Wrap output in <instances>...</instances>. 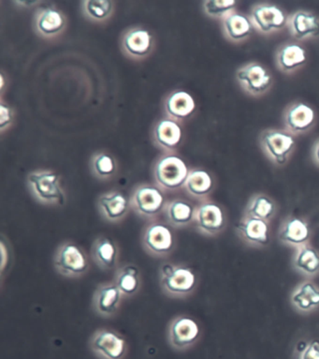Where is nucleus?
<instances>
[{
  "label": "nucleus",
  "mask_w": 319,
  "mask_h": 359,
  "mask_svg": "<svg viewBox=\"0 0 319 359\" xmlns=\"http://www.w3.org/2000/svg\"><path fill=\"white\" fill-rule=\"evenodd\" d=\"M239 233L248 243L263 246L269 242V226L262 219L246 217L238 225Z\"/></svg>",
  "instance_id": "a211bd4d"
},
{
  "label": "nucleus",
  "mask_w": 319,
  "mask_h": 359,
  "mask_svg": "<svg viewBox=\"0 0 319 359\" xmlns=\"http://www.w3.org/2000/svg\"><path fill=\"white\" fill-rule=\"evenodd\" d=\"M185 188L194 197L206 196L213 189L212 177L204 170H193L188 175Z\"/></svg>",
  "instance_id": "c756f323"
},
{
  "label": "nucleus",
  "mask_w": 319,
  "mask_h": 359,
  "mask_svg": "<svg viewBox=\"0 0 319 359\" xmlns=\"http://www.w3.org/2000/svg\"><path fill=\"white\" fill-rule=\"evenodd\" d=\"M115 283L124 297L134 296L141 285L140 271L135 264H125L116 271Z\"/></svg>",
  "instance_id": "6ab92c4d"
},
{
  "label": "nucleus",
  "mask_w": 319,
  "mask_h": 359,
  "mask_svg": "<svg viewBox=\"0 0 319 359\" xmlns=\"http://www.w3.org/2000/svg\"><path fill=\"white\" fill-rule=\"evenodd\" d=\"M309 226L304 219L290 218L284 222L279 232V239L290 246L302 247L310 238Z\"/></svg>",
  "instance_id": "f3484780"
},
{
  "label": "nucleus",
  "mask_w": 319,
  "mask_h": 359,
  "mask_svg": "<svg viewBox=\"0 0 319 359\" xmlns=\"http://www.w3.org/2000/svg\"><path fill=\"white\" fill-rule=\"evenodd\" d=\"M10 121H12L10 110L4 104H1V130H3L5 128L9 126Z\"/></svg>",
  "instance_id": "c9c22d12"
},
{
  "label": "nucleus",
  "mask_w": 319,
  "mask_h": 359,
  "mask_svg": "<svg viewBox=\"0 0 319 359\" xmlns=\"http://www.w3.org/2000/svg\"><path fill=\"white\" fill-rule=\"evenodd\" d=\"M237 79L243 88L252 95H260L270 88V72L257 63L248 64L237 72Z\"/></svg>",
  "instance_id": "9b49d317"
},
{
  "label": "nucleus",
  "mask_w": 319,
  "mask_h": 359,
  "mask_svg": "<svg viewBox=\"0 0 319 359\" xmlns=\"http://www.w3.org/2000/svg\"><path fill=\"white\" fill-rule=\"evenodd\" d=\"M234 0H207L204 2L205 13L212 18H224L234 8Z\"/></svg>",
  "instance_id": "72a5a7b5"
},
{
  "label": "nucleus",
  "mask_w": 319,
  "mask_h": 359,
  "mask_svg": "<svg viewBox=\"0 0 319 359\" xmlns=\"http://www.w3.org/2000/svg\"><path fill=\"white\" fill-rule=\"evenodd\" d=\"M166 200L160 189L151 185H141L136 189L132 205L136 213L143 218L153 219L164 210Z\"/></svg>",
  "instance_id": "6e6552de"
},
{
  "label": "nucleus",
  "mask_w": 319,
  "mask_h": 359,
  "mask_svg": "<svg viewBox=\"0 0 319 359\" xmlns=\"http://www.w3.org/2000/svg\"><path fill=\"white\" fill-rule=\"evenodd\" d=\"M307 60L306 51L297 43H288L277 53V64L282 71L290 72L304 65Z\"/></svg>",
  "instance_id": "5701e85b"
},
{
  "label": "nucleus",
  "mask_w": 319,
  "mask_h": 359,
  "mask_svg": "<svg viewBox=\"0 0 319 359\" xmlns=\"http://www.w3.org/2000/svg\"><path fill=\"white\" fill-rule=\"evenodd\" d=\"M251 19L252 24L263 33L281 29L288 23L285 13L274 5H257L252 12Z\"/></svg>",
  "instance_id": "ddd939ff"
},
{
  "label": "nucleus",
  "mask_w": 319,
  "mask_h": 359,
  "mask_svg": "<svg viewBox=\"0 0 319 359\" xmlns=\"http://www.w3.org/2000/svg\"><path fill=\"white\" fill-rule=\"evenodd\" d=\"M91 257L101 271H111L118 266L120 250L113 239L99 236L93 242Z\"/></svg>",
  "instance_id": "f8f14e48"
},
{
  "label": "nucleus",
  "mask_w": 319,
  "mask_h": 359,
  "mask_svg": "<svg viewBox=\"0 0 319 359\" xmlns=\"http://www.w3.org/2000/svg\"><path fill=\"white\" fill-rule=\"evenodd\" d=\"M274 211H276L274 203L269 197L259 194L249 203L246 214L252 218L268 222L273 218Z\"/></svg>",
  "instance_id": "7c9ffc66"
},
{
  "label": "nucleus",
  "mask_w": 319,
  "mask_h": 359,
  "mask_svg": "<svg viewBox=\"0 0 319 359\" xmlns=\"http://www.w3.org/2000/svg\"><path fill=\"white\" fill-rule=\"evenodd\" d=\"M155 137L158 144L164 149H171L181 142L182 130L176 122L164 119L155 127Z\"/></svg>",
  "instance_id": "bb28decb"
},
{
  "label": "nucleus",
  "mask_w": 319,
  "mask_h": 359,
  "mask_svg": "<svg viewBox=\"0 0 319 359\" xmlns=\"http://www.w3.org/2000/svg\"><path fill=\"white\" fill-rule=\"evenodd\" d=\"M113 4L108 0H87L84 2V12L91 20H106L112 15Z\"/></svg>",
  "instance_id": "2f4dec72"
},
{
  "label": "nucleus",
  "mask_w": 319,
  "mask_h": 359,
  "mask_svg": "<svg viewBox=\"0 0 319 359\" xmlns=\"http://www.w3.org/2000/svg\"><path fill=\"white\" fill-rule=\"evenodd\" d=\"M292 34L299 40L319 35V19L313 13L298 12L290 19Z\"/></svg>",
  "instance_id": "b1692460"
},
{
  "label": "nucleus",
  "mask_w": 319,
  "mask_h": 359,
  "mask_svg": "<svg viewBox=\"0 0 319 359\" xmlns=\"http://www.w3.org/2000/svg\"><path fill=\"white\" fill-rule=\"evenodd\" d=\"M90 349L99 359H123L127 352L126 339L115 330L101 328L91 336Z\"/></svg>",
  "instance_id": "423d86ee"
},
{
  "label": "nucleus",
  "mask_w": 319,
  "mask_h": 359,
  "mask_svg": "<svg viewBox=\"0 0 319 359\" xmlns=\"http://www.w3.org/2000/svg\"><path fill=\"white\" fill-rule=\"evenodd\" d=\"M315 111L309 105L298 102L288 108L285 116V125L291 132H306L315 122Z\"/></svg>",
  "instance_id": "dca6fc26"
},
{
  "label": "nucleus",
  "mask_w": 319,
  "mask_h": 359,
  "mask_svg": "<svg viewBox=\"0 0 319 359\" xmlns=\"http://www.w3.org/2000/svg\"><path fill=\"white\" fill-rule=\"evenodd\" d=\"M98 208L104 219L110 222H121L129 210V202L123 194L111 191L99 198Z\"/></svg>",
  "instance_id": "2eb2a0df"
},
{
  "label": "nucleus",
  "mask_w": 319,
  "mask_h": 359,
  "mask_svg": "<svg viewBox=\"0 0 319 359\" xmlns=\"http://www.w3.org/2000/svg\"><path fill=\"white\" fill-rule=\"evenodd\" d=\"M291 302L297 310L309 313L319 307V289L313 283H302L294 290Z\"/></svg>",
  "instance_id": "aec40b11"
},
{
  "label": "nucleus",
  "mask_w": 319,
  "mask_h": 359,
  "mask_svg": "<svg viewBox=\"0 0 319 359\" xmlns=\"http://www.w3.org/2000/svg\"><path fill=\"white\" fill-rule=\"evenodd\" d=\"M294 266L302 273L313 276L319 272V253L312 247H299L294 257Z\"/></svg>",
  "instance_id": "c85d7f7f"
},
{
  "label": "nucleus",
  "mask_w": 319,
  "mask_h": 359,
  "mask_svg": "<svg viewBox=\"0 0 319 359\" xmlns=\"http://www.w3.org/2000/svg\"><path fill=\"white\" fill-rule=\"evenodd\" d=\"M54 266L57 273L66 278L84 276L90 269L87 253L71 241L64 242L55 250Z\"/></svg>",
  "instance_id": "f03ea898"
},
{
  "label": "nucleus",
  "mask_w": 319,
  "mask_h": 359,
  "mask_svg": "<svg viewBox=\"0 0 319 359\" xmlns=\"http://www.w3.org/2000/svg\"><path fill=\"white\" fill-rule=\"evenodd\" d=\"M27 184L35 198L43 204L62 205L66 203L60 178L55 172H30L27 177Z\"/></svg>",
  "instance_id": "7ed1b4c3"
},
{
  "label": "nucleus",
  "mask_w": 319,
  "mask_h": 359,
  "mask_svg": "<svg viewBox=\"0 0 319 359\" xmlns=\"http://www.w3.org/2000/svg\"><path fill=\"white\" fill-rule=\"evenodd\" d=\"M123 294L115 283H101L93 294V310L104 318L115 316L120 308Z\"/></svg>",
  "instance_id": "9d476101"
},
{
  "label": "nucleus",
  "mask_w": 319,
  "mask_h": 359,
  "mask_svg": "<svg viewBox=\"0 0 319 359\" xmlns=\"http://www.w3.org/2000/svg\"><path fill=\"white\" fill-rule=\"evenodd\" d=\"M262 146L266 154L277 164H284L293 151L295 140L290 133L267 130L262 136Z\"/></svg>",
  "instance_id": "1a4fd4ad"
},
{
  "label": "nucleus",
  "mask_w": 319,
  "mask_h": 359,
  "mask_svg": "<svg viewBox=\"0 0 319 359\" xmlns=\"http://www.w3.org/2000/svg\"><path fill=\"white\" fill-rule=\"evenodd\" d=\"M141 245L148 255L155 257H166L176 246V238L169 225L153 222L141 233Z\"/></svg>",
  "instance_id": "20e7f679"
},
{
  "label": "nucleus",
  "mask_w": 319,
  "mask_h": 359,
  "mask_svg": "<svg viewBox=\"0 0 319 359\" xmlns=\"http://www.w3.org/2000/svg\"><path fill=\"white\" fill-rule=\"evenodd\" d=\"M195 108V101L185 91L171 94L166 102V109L169 115L177 119L187 118L194 112Z\"/></svg>",
  "instance_id": "a878e982"
},
{
  "label": "nucleus",
  "mask_w": 319,
  "mask_h": 359,
  "mask_svg": "<svg viewBox=\"0 0 319 359\" xmlns=\"http://www.w3.org/2000/svg\"><path fill=\"white\" fill-rule=\"evenodd\" d=\"M223 25L227 37L234 41L245 40L252 32L250 19L241 13H229L225 18Z\"/></svg>",
  "instance_id": "393cba45"
},
{
  "label": "nucleus",
  "mask_w": 319,
  "mask_h": 359,
  "mask_svg": "<svg viewBox=\"0 0 319 359\" xmlns=\"http://www.w3.org/2000/svg\"><path fill=\"white\" fill-rule=\"evenodd\" d=\"M165 211L169 224L176 228L187 226L195 219V208L184 200L177 199L169 203Z\"/></svg>",
  "instance_id": "4be33fe9"
},
{
  "label": "nucleus",
  "mask_w": 319,
  "mask_h": 359,
  "mask_svg": "<svg viewBox=\"0 0 319 359\" xmlns=\"http://www.w3.org/2000/svg\"><path fill=\"white\" fill-rule=\"evenodd\" d=\"M123 46L127 54L143 57L151 51L152 36L146 29H132L125 35Z\"/></svg>",
  "instance_id": "412c9836"
},
{
  "label": "nucleus",
  "mask_w": 319,
  "mask_h": 359,
  "mask_svg": "<svg viewBox=\"0 0 319 359\" xmlns=\"http://www.w3.org/2000/svg\"><path fill=\"white\" fill-rule=\"evenodd\" d=\"M201 328L190 317L181 316L171 320L168 327V341L176 351H185L199 341Z\"/></svg>",
  "instance_id": "0eeeda50"
},
{
  "label": "nucleus",
  "mask_w": 319,
  "mask_h": 359,
  "mask_svg": "<svg viewBox=\"0 0 319 359\" xmlns=\"http://www.w3.org/2000/svg\"><path fill=\"white\" fill-rule=\"evenodd\" d=\"M188 175L187 164L176 156L160 158L155 167V182L165 190L174 191L185 186Z\"/></svg>",
  "instance_id": "39448f33"
},
{
  "label": "nucleus",
  "mask_w": 319,
  "mask_h": 359,
  "mask_svg": "<svg viewBox=\"0 0 319 359\" xmlns=\"http://www.w3.org/2000/svg\"><path fill=\"white\" fill-rule=\"evenodd\" d=\"M296 359H319V339H313L304 349L297 351Z\"/></svg>",
  "instance_id": "f704fd0d"
},
{
  "label": "nucleus",
  "mask_w": 319,
  "mask_h": 359,
  "mask_svg": "<svg viewBox=\"0 0 319 359\" xmlns=\"http://www.w3.org/2000/svg\"><path fill=\"white\" fill-rule=\"evenodd\" d=\"M94 174L101 180H107L115 172V163L112 157L106 154L95 156L92 161Z\"/></svg>",
  "instance_id": "473e14b6"
},
{
  "label": "nucleus",
  "mask_w": 319,
  "mask_h": 359,
  "mask_svg": "<svg viewBox=\"0 0 319 359\" xmlns=\"http://www.w3.org/2000/svg\"><path fill=\"white\" fill-rule=\"evenodd\" d=\"M313 154H315L316 161L319 163V142L318 144H316L315 147V152H313Z\"/></svg>",
  "instance_id": "e433bc0d"
},
{
  "label": "nucleus",
  "mask_w": 319,
  "mask_h": 359,
  "mask_svg": "<svg viewBox=\"0 0 319 359\" xmlns=\"http://www.w3.org/2000/svg\"><path fill=\"white\" fill-rule=\"evenodd\" d=\"M160 283L163 293L173 299H184L195 290L197 277L192 269L171 263L160 269Z\"/></svg>",
  "instance_id": "f257e3e1"
},
{
  "label": "nucleus",
  "mask_w": 319,
  "mask_h": 359,
  "mask_svg": "<svg viewBox=\"0 0 319 359\" xmlns=\"http://www.w3.org/2000/svg\"><path fill=\"white\" fill-rule=\"evenodd\" d=\"M195 221L197 228L204 235H218L224 228V213L218 205L207 203L196 210Z\"/></svg>",
  "instance_id": "4468645a"
},
{
  "label": "nucleus",
  "mask_w": 319,
  "mask_h": 359,
  "mask_svg": "<svg viewBox=\"0 0 319 359\" xmlns=\"http://www.w3.org/2000/svg\"><path fill=\"white\" fill-rule=\"evenodd\" d=\"M65 26V19L62 13L57 10L47 9L38 13L36 27L38 32L45 37L58 34Z\"/></svg>",
  "instance_id": "cd10ccee"
}]
</instances>
